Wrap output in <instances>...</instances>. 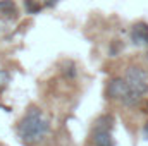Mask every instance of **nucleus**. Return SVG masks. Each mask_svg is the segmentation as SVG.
Instances as JSON below:
<instances>
[{
	"label": "nucleus",
	"mask_w": 148,
	"mask_h": 146,
	"mask_svg": "<svg viewBox=\"0 0 148 146\" xmlns=\"http://www.w3.org/2000/svg\"><path fill=\"white\" fill-rule=\"evenodd\" d=\"M48 129H50V124L45 119L43 112L36 107H31L26 112V115L21 119L17 132H19L21 141L26 146H35L47 136Z\"/></svg>",
	"instance_id": "f257e3e1"
},
{
	"label": "nucleus",
	"mask_w": 148,
	"mask_h": 146,
	"mask_svg": "<svg viewBox=\"0 0 148 146\" xmlns=\"http://www.w3.org/2000/svg\"><path fill=\"white\" fill-rule=\"evenodd\" d=\"M24 7H26V10H28L29 14H35V12H38V10L41 9V5H40V3H35L33 0H24Z\"/></svg>",
	"instance_id": "6e6552de"
},
{
	"label": "nucleus",
	"mask_w": 148,
	"mask_h": 146,
	"mask_svg": "<svg viewBox=\"0 0 148 146\" xmlns=\"http://www.w3.org/2000/svg\"><path fill=\"white\" fill-rule=\"evenodd\" d=\"M112 124H114V117L112 115H102L95 120V129L93 131H110Z\"/></svg>",
	"instance_id": "423d86ee"
},
{
	"label": "nucleus",
	"mask_w": 148,
	"mask_h": 146,
	"mask_svg": "<svg viewBox=\"0 0 148 146\" xmlns=\"http://www.w3.org/2000/svg\"><path fill=\"white\" fill-rule=\"evenodd\" d=\"M0 14L2 16H16L17 9L12 0H0Z\"/></svg>",
	"instance_id": "0eeeda50"
},
{
	"label": "nucleus",
	"mask_w": 148,
	"mask_h": 146,
	"mask_svg": "<svg viewBox=\"0 0 148 146\" xmlns=\"http://www.w3.org/2000/svg\"><path fill=\"white\" fill-rule=\"evenodd\" d=\"M93 143L97 146H114L110 131H93Z\"/></svg>",
	"instance_id": "39448f33"
},
{
	"label": "nucleus",
	"mask_w": 148,
	"mask_h": 146,
	"mask_svg": "<svg viewBox=\"0 0 148 146\" xmlns=\"http://www.w3.org/2000/svg\"><path fill=\"white\" fill-rule=\"evenodd\" d=\"M7 81H9V72L0 69V86H2V84H5Z\"/></svg>",
	"instance_id": "1a4fd4ad"
},
{
	"label": "nucleus",
	"mask_w": 148,
	"mask_h": 146,
	"mask_svg": "<svg viewBox=\"0 0 148 146\" xmlns=\"http://www.w3.org/2000/svg\"><path fill=\"white\" fill-rule=\"evenodd\" d=\"M131 40L136 45L148 43V26L145 23H138V24L133 26V29H131Z\"/></svg>",
	"instance_id": "20e7f679"
},
{
	"label": "nucleus",
	"mask_w": 148,
	"mask_h": 146,
	"mask_svg": "<svg viewBox=\"0 0 148 146\" xmlns=\"http://www.w3.org/2000/svg\"><path fill=\"white\" fill-rule=\"evenodd\" d=\"M57 3V0H47L45 2V5H48V7H52V5H55Z\"/></svg>",
	"instance_id": "9d476101"
},
{
	"label": "nucleus",
	"mask_w": 148,
	"mask_h": 146,
	"mask_svg": "<svg viewBox=\"0 0 148 146\" xmlns=\"http://www.w3.org/2000/svg\"><path fill=\"white\" fill-rule=\"evenodd\" d=\"M143 132H145V136H147V138H148V124H147V126H145V129H143Z\"/></svg>",
	"instance_id": "9b49d317"
},
{
	"label": "nucleus",
	"mask_w": 148,
	"mask_h": 146,
	"mask_svg": "<svg viewBox=\"0 0 148 146\" xmlns=\"http://www.w3.org/2000/svg\"><path fill=\"white\" fill-rule=\"evenodd\" d=\"M107 96L112 98V100L121 102L126 107H134L140 102V95L126 83V79H121V77H115V79H112L109 83Z\"/></svg>",
	"instance_id": "f03ea898"
},
{
	"label": "nucleus",
	"mask_w": 148,
	"mask_h": 146,
	"mask_svg": "<svg viewBox=\"0 0 148 146\" xmlns=\"http://www.w3.org/2000/svg\"><path fill=\"white\" fill-rule=\"evenodd\" d=\"M124 79H126V83H127L140 96L148 93V74L145 72L141 67H136V65L127 67Z\"/></svg>",
	"instance_id": "7ed1b4c3"
}]
</instances>
